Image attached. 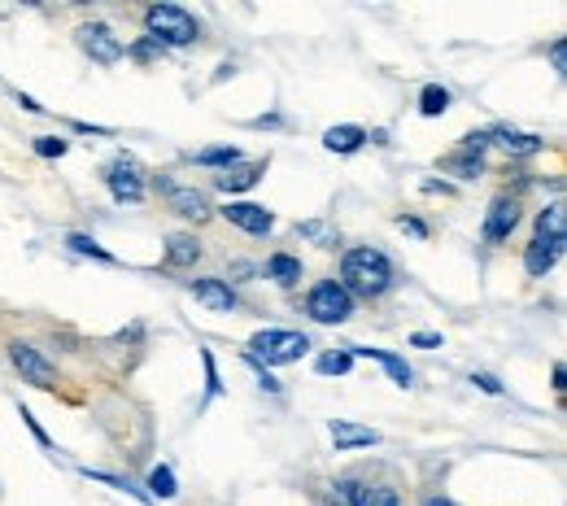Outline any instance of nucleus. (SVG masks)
<instances>
[{
	"instance_id": "a211bd4d",
	"label": "nucleus",
	"mask_w": 567,
	"mask_h": 506,
	"mask_svg": "<svg viewBox=\"0 0 567 506\" xmlns=\"http://www.w3.org/2000/svg\"><path fill=\"white\" fill-rule=\"evenodd\" d=\"M367 127H358V123H337V127H328L323 132V148L328 153H341V157H350V153H358V148L367 145Z\"/></svg>"
},
{
	"instance_id": "1a4fd4ad",
	"label": "nucleus",
	"mask_w": 567,
	"mask_h": 506,
	"mask_svg": "<svg viewBox=\"0 0 567 506\" xmlns=\"http://www.w3.org/2000/svg\"><path fill=\"white\" fill-rule=\"evenodd\" d=\"M214 215H223L231 227H240L245 236H271V231H276V215H271L267 206H258V202H240V197H231V202L218 206Z\"/></svg>"
},
{
	"instance_id": "2f4dec72",
	"label": "nucleus",
	"mask_w": 567,
	"mask_h": 506,
	"mask_svg": "<svg viewBox=\"0 0 567 506\" xmlns=\"http://www.w3.org/2000/svg\"><path fill=\"white\" fill-rule=\"evenodd\" d=\"M458 148H463V153H476V157H485V153H489V127H485V132H467V136H463V141H458Z\"/></svg>"
},
{
	"instance_id": "ea45409f",
	"label": "nucleus",
	"mask_w": 567,
	"mask_h": 506,
	"mask_svg": "<svg viewBox=\"0 0 567 506\" xmlns=\"http://www.w3.org/2000/svg\"><path fill=\"white\" fill-rule=\"evenodd\" d=\"M550 66L564 74V66H567V40H555V44H550Z\"/></svg>"
},
{
	"instance_id": "2eb2a0df",
	"label": "nucleus",
	"mask_w": 567,
	"mask_h": 506,
	"mask_svg": "<svg viewBox=\"0 0 567 506\" xmlns=\"http://www.w3.org/2000/svg\"><path fill=\"white\" fill-rule=\"evenodd\" d=\"M197 262H202V240H197L193 231H175V236L166 240V249H162V267L188 271V267H197Z\"/></svg>"
},
{
	"instance_id": "4be33fe9",
	"label": "nucleus",
	"mask_w": 567,
	"mask_h": 506,
	"mask_svg": "<svg viewBox=\"0 0 567 506\" xmlns=\"http://www.w3.org/2000/svg\"><path fill=\"white\" fill-rule=\"evenodd\" d=\"M533 236H542V240H567V215H564V202H550L537 223H533Z\"/></svg>"
},
{
	"instance_id": "cd10ccee",
	"label": "nucleus",
	"mask_w": 567,
	"mask_h": 506,
	"mask_svg": "<svg viewBox=\"0 0 567 506\" xmlns=\"http://www.w3.org/2000/svg\"><path fill=\"white\" fill-rule=\"evenodd\" d=\"M297 236H306V240H319V249H337V245H341V236H337L328 223H319V218H310V223H297Z\"/></svg>"
},
{
	"instance_id": "7c9ffc66",
	"label": "nucleus",
	"mask_w": 567,
	"mask_h": 506,
	"mask_svg": "<svg viewBox=\"0 0 567 506\" xmlns=\"http://www.w3.org/2000/svg\"><path fill=\"white\" fill-rule=\"evenodd\" d=\"M35 157H49V162H53V157H66V153H71V141H62V136H35Z\"/></svg>"
},
{
	"instance_id": "f3484780",
	"label": "nucleus",
	"mask_w": 567,
	"mask_h": 506,
	"mask_svg": "<svg viewBox=\"0 0 567 506\" xmlns=\"http://www.w3.org/2000/svg\"><path fill=\"white\" fill-rule=\"evenodd\" d=\"M350 354H354V359L380 362L398 389H411V384H415V371H411V362L402 359V354H393V350H367V345H350Z\"/></svg>"
},
{
	"instance_id": "f704fd0d",
	"label": "nucleus",
	"mask_w": 567,
	"mask_h": 506,
	"mask_svg": "<svg viewBox=\"0 0 567 506\" xmlns=\"http://www.w3.org/2000/svg\"><path fill=\"white\" fill-rule=\"evenodd\" d=\"M245 366H254V371H258V389H267V393H284V384L267 371V366H258L254 359H245Z\"/></svg>"
},
{
	"instance_id": "58836bf2",
	"label": "nucleus",
	"mask_w": 567,
	"mask_h": 506,
	"mask_svg": "<svg viewBox=\"0 0 567 506\" xmlns=\"http://www.w3.org/2000/svg\"><path fill=\"white\" fill-rule=\"evenodd\" d=\"M411 345H415V350H441V332H415Z\"/></svg>"
},
{
	"instance_id": "412c9836",
	"label": "nucleus",
	"mask_w": 567,
	"mask_h": 506,
	"mask_svg": "<svg viewBox=\"0 0 567 506\" xmlns=\"http://www.w3.org/2000/svg\"><path fill=\"white\" fill-rule=\"evenodd\" d=\"M354 506H402V494L393 485H384V481H358Z\"/></svg>"
},
{
	"instance_id": "4468645a",
	"label": "nucleus",
	"mask_w": 567,
	"mask_h": 506,
	"mask_svg": "<svg viewBox=\"0 0 567 506\" xmlns=\"http://www.w3.org/2000/svg\"><path fill=\"white\" fill-rule=\"evenodd\" d=\"M166 206L175 210L179 218H188V223H210L214 218V206H210V197L202 193V188H166Z\"/></svg>"
},
{
	"instance_id": "37998d69",
	"label": "nucleus",
	"mask_w": 567,
	"mask_h": 506,
	"mask_svg": "<svg viewBox=\"0 0 567 506\" xmlns=\"http://www.w3.org/2000/svg\"><path fill=\"white\" fill-rule=\"evenodd\" d=\"M18 105H22L27 114H44V105H40L35 96H27V92H18Z\"/></svg>"
},
{
	"instance_id": "473e14b6",
	"label": "nucleus",
	"mask_w": 567,
	"mask_h": 506,
	"mask_svg": "<svg viewBox=\"0 0 567 506\" xmlns=\"http://www.w3.org/2000/svg\"><path fill=\"white\" fill-rule=\"evenodd\" d=\"M202 366H206V397H218L223 393V380H218V366H214L210 350H202Z\"/></svg>"
},
{
	"instance_id": "0eeeda50",
	"label": "nucleus",
	"mask_w": 567,
	"mask_h": 506,
	"mask_svg": "<svg viewBox=\"0 0 567 506\" xmlns=\"http://www.w3.org/2000/svg\"><path fill=\"white\" fill-rule=\"evenodd\" d=\"M524 223V206H519V193H497L494 202H489V210H485V223H481V240L497 249V245H506L511 236H515V227Z\"/></svg>"
},
{
	"instance_id": "e433bc0d",
	"label": "nucleus",
	"mask_w": 567,
	"mask_h": 506,
	"mask_svg": "<svg viewBox=\"0 0 567 506\" xmlns=\"http://www.w3.org/2000/svg\"><path fill=\"white\" fill-rule=\"evenodd\" d=\"M18 411H22V420H27V428H31V436H35V441H40L44 450H53V436H49L44 428H40V420H35V415H31L27 406H18Z\"/></svg>"
},
{
	"instance_id": "72a5a7b5",
	"label": "nucleus",
	"mask_w": 567,
	"mask_h": 506,
	"mask_svg": "<svg viewBox=\"0 0 567 506\" xmlns=\"http://www.w3.org/2000/svg\"><path fill=\"white\" fill-rule=\"evenodd\" d=\"M472 384H476L481 393H489V397H502V393H506V389H502V380L489 375V371H472Z\"/></svg>"
},
{
	"instance_id": "393cba45",
	"label": "nucleus",
	"mask_w": 567,
	"mask_h": 506,
	"mask_svg": "<svg viewBox=\"0 0 567 506\" xmlns=\"http://www.w3.org/2000/svg\"><path fill=\"white\" fill-rule=\"evenodd\" d=\"M354 354H350V345H341V350H328V354H319L315 359V371L319 375H350L354 371Z\"/></svg>"
},
{
	"instance_id": "423d86ee",
	"label": "nucleus",
	"mask_w": 567,
	"mask_h": 506,
	"mask_svg": "<svg viewBox=\"0 0 567 506\" xmlns=\"http://www.w3.org/2000/svg\"><path fill=\"white\" fill-rule=\"evenodd\" d=\"M4 354H9V366L27 380V384H35V389H58L62 384V375H58V366L49 362V354L44 350H35V345H27V341H9L4 345Z\"/></svg>"
},
{
	"instance_id": "5701e85b",
	"label": "nucleus",
	"mask_w": 567,
	"mask_h": 506,
	"mask_svg": "<svg viewBox=\"0 0 567 506\" xmlns=\"http://www.w3.org/2000/svg\"><path fill=\"white\" fill-rule=\"evenodd\" d=\"M193 162H197V166H210V171H231V166L245 162V153L236 145H210V148H197Z\"/></svg>"
},
{
	"instance_id": "79ce46f5",
	"label": "nucleus",
	"mask_w": 567,
	"mask_h": 506,
	"mask_svg": "<svg viewBox=\"0 0 567 506\" xmlns=\"http://www.w3.org/2000/svg\"><path fill=\"white\" fill-rule=\"evenodd\" d=\"M424 193H427V197H436V193H441V197H450L454 188H450L445 179H424Z\"/></svg>"
},
{
	"instance_id": "a19ab883",
	"label": "nucleus",
	"mask_w": 567,
	"mask_h": 506,
	"mask_svg": "<svg viewBox=\"0 0 567 506\" xmlns=\"http://www.w3.org/2000/svg\"><path fill=\"white\" fill-rule=\"evenodd\" d=\"M550 384H555V393L564 397V389H567V366H564V362H555V366H550Z\"/></svg>"
},
{
	"instance_id": "4c0bfd02",
	"label": "nucleus",
	"mask_w": 567,
	"mask_h": 506,
	"mask_svg": "<svg viewBox=\"0 0 567 506\" xmlns=\"http://www.w3.org/2000/svg\"><path fill=\"white\" fill-rule=\"evenodd\" d=\"M258 271H262V267H254V262H236V267H231V276H236V280H227V285L236 289V285H245V280H249V276H258Z\"/></svg>"
},
{
	"instance_id": "a878e982",
	"label": "nucleus",
	"mask_w": 567,
	"mask_h": 506,
	"mask_svg": "<svg viewBox=\"0 0 567 506\" xmlns=\"http://www.w3.org/2000/svg\"><path fill=\"white\" fill-rule=\"evenodd\" d=\"M148 494H153V498H162V503H171V498L179 494V481H175V467H166V463H157V467L148 472Z\"/></svg>"
},
{
	"instance_id": "9d476101",
	"label": "nucleus",
	"mask_w": 567,
	"mask_h": 506,
	"mask_svg": "<svg viewBox=\"0 0 567 506\" xmlns=\"http://www.w3.org/2000/svg\"><path fill=\"white\" fill-rule=\"evenodd\" d=\"M188 292H193L197 306H206L210 314H236V310H240V292L231 289L223 276H197V280H188Z\"/></svg>"
},
{
	"instance_id": "6ab92c4d",
	"label": "nucleus",
	"mask_w": 567,
	"mask_h": 506,
	"mask_svg": "<svg viewBox=\"0 0 567 506\" xmlns=\"http://www.w3.org/2000/svg\"><path fill=\"white\" fill-rule=\"evenodd\" d=\"M441 175H454V179L472 184V179H485L489 171H485V157H476V153H463V148H454V153H445V157H441Z\"/></svg>"
},
{
	"instance_id": "c756f323",
	"label": "nucleus",
	"mask_w": 567,
	"mask_h": 506,
	"mask_svg": "<svg viewBox=\"0 0 567 506\" xmlns=\"http://www.w3.org/2000/svg\"><path fill=\"white\" fill-rule=\"evenodd\" d=\"M87 481H101V485H110V489H118V494H132V498H141V506H148V498H144L141 489H132V481H123V476H110V472H83Z\"/></svg>"
},
{
	"instance_id": "f8f14e48",
	"label": "nucleus",
	"mask_w": 567,
	"mask_h": 506,
	"mask_svg": "<svg viewBox=\"0 0 567 506\" xmlns=\"http://www.w3.org/2000/svg\"><path fill=\"white\" fill-rule=\"evenodd\" d=\"M489 145H497L511 162H519V157H537L546 141L542 136H533V132H519V127H506V123H497L489 127Z\"/></svg>"
},
{
	"instance_id": "f03ea898",
	"label": "nucleus",
	"mask_w": 567,
	"mask_h": 506,
	"mask_svg": "<svg viewBox=\"0 0 567 506\" xmlns=\"http://www.w3.org/2000/svg\"><path fill=\"white\" fill-rule=\"evenodd\" d=\"M141 22H144V35H148L157 49H193V44L202 40V22H197L184 4H171V0L148 4L141 13Z\"/></svg>"
},
{
	"instance_id": "ddd939ff",
	"label": "nucleus",
	"mask_w": 567,
	"mask_h": 506,
	"mask_svg": "<svg viewBox=\"0 0 567 506\" xmlns=\"http://www.w3.org/2000/svg\"><path fill=\"white\" fill-rule=\"evenodd\" d=\"M262 175H267V157H258V162H240V166H231V171H218V175H214V188L227 193V197H236V193L258 188Z\"/></svg>"
},
{
	"instance_id": "20e7f679",
	"label": "nucleus",
	"mask_w": 567,
	"mask_h": 506,
	"mask_svg": "<svg viewBox=\"0 0 567 506\" xmlns=\"http://www.w3.org/2000/svg\"><path fill=\"white\" fill-rule=\"evenodd\" d=\"M101 179H105V188H110V197H114L118 206H144V202H148V184H144L148 171H144L132 153H118V157L101 171Z\"/></svg>"
},
{
	"instance_id": "7ed1b4c3",
	"label": "nucleus",
	"mask_w": 567,
	"mask_h": 506,
	"mask_svg": "<svg viewBox=\"0 0 567 506\" xmlns=\"http://www.w3.org/2000/svg\"><path fill=\"white\" fill-rule=\"evenodd\" d=\"M310 350H315V341H310L306 332H292V328H262V332L249 337L245 359H254L258 366L271 371V366H292V362H301Z\"/></svg>"
},
{
	"instance_id": "39448f33",
	"label": "nucleus",
	"mask_w": 567,
	"mask_h": 506,
	"mask_svg": "<svg viewBox=\"0 0 567 506\" xmlns=\"http://www.w3.org/2000/svg\"><path fill=\"white\" fill-rule=\"evenodd\" d=\"M354 297L341 289L337 280H315L310 292H306V314L315 319V323H323V328H341V323H350L354 319Z\"/></svg>"
},
{
	"instance_id": "bb28decb",
	"label": "nucleus",
	"mask_w": 567,
	"mask_h": 506,
	"mask_svg": "<svg viewBox=\"0 0 567 506\" xmlns=\"http://www.w3.org/2000/svg\"><path fill=\"white\" fill-rule=\"evenodd\" d=\"M66 249H71V254H79V258H96V262H114V254H110L105 245H96V240H92L87 231H71V236H66Z\"/></svg>"
},
{
	"instance_id": "f257e3e1",
	"label": "nucleus",
	"mask_w": 567,
	"mask_h": 506,
	"mask_svg": "<svg viewBox=\"0 0 567 506\" xmlns=\"http://www.w3.org/2000/svg\"><path fill=\"white\" fill-rule=\"evenodd\" d=\"M337 285L350 292L354 301L358 297L362 301H380V297H389L393 285H398V267H393V258L384 249L354 245V249L341 254V280Z\"/></svg>"
},
{
	"instance_id": "9b49d317",
	"label": "nucleus",
	"mask_w": 567,
	"mask_h": 506,
	"mask_svg": "<svg viewBox=\"0 0 567 506\" xmlns=\"http://www.w3.org/2000/svg\"><path fill=\"white\" fill-rule=\"evenodd\" d=\"M564 245L567 240H542V236H533V240L524 245V271H528V280H546V276L559 267Z\"/></svg>"
},
{
	"instance_id": "c9c22d12",
	"label": "nucleus",
	"mask_w": 567,
	"mask_h": 506,
	"mask_svg": "<svg viewBox=\"0 0 567 506\" xmlns=\"http://www.w3.org/2000/svg\"><path fill=\"white\" fill-rule=\"evenodd\" d=\"M398 227L406 231V236H415V240H427V223L415 215H398Z\"/></svg>"
},
{
	"instance_id": "b1692460",
	"label": "nucleus",
	"mask_w": 567,
	"mask_h": 506,
	"mask_svg": "<svg viewBox=\"0 0 567 506\" xmlns=\"http://www.w3.org/2000/svg\"><path fill=\"white\" fill-rule=\"evenodd\" d=\"M450 101H454V96H450L445 83H424V87H420V114H424V118H441V114L450 110Z\"/></svg>"
},
{
	"instance_id": "c03bdc74",
	"label": "nucleus",
	"mask_w": 567,
	"mask_h": 506,
	"mask_svg": "<svg viewBox=\"0 0 567 506\" xmlns=\"http://www.w3.org/2000/svg\"><path fill=\"white\" fill-rule=\"evenodd\" d=\"M420 506H454V503H450V498H441V494H432V498H424Z\"/></svg>"
},
{
	"instance_id": "aec40b11",
	"label": "nucleus",
	"mask_w": 567,
	"mask_h": 506,
	"mask_svg": "<svg viewBox=\"0 0 567 506\" xmlns=\"http://www.w3.org/2000/svg\"><path fill=\"white\" fill-rule=\"evenodd\" d=\"M262 276H267V280H276V285H280V289H297V285H301V276H306V267H301V258H297V254H271V258H267V267H262Z\"/></svg>"
},
{
	"instance_id": "c85d7f7f",
	"label": "nucleus",
	"mask_w": 567,
	"mask_h": 506,
	"mask_svg": "<svg viewBox=\"0 0 567 506\" xmlns=\"http://www.w3.org/2000/svg\"><path fill=\"white\" fill-rule=\"evenodd\" d=\"M123 58H132V62H141V66H153V62H162L166 58V49H157L148 35H141L136 44H127V53Z\"/></svg>"
},
{
	"instance_id": "6e6552de",
	"label": "nucleus",
	"mask_w": 567,
	"mask_h": 506,
	"mask_svg": "<svg viewBox=\"0 0 567 506\" xmlns=\"http://www.w3.org/2000/svg\"><path fill=\"white\" fill-rule=\"evenodd\" d=\"M74 40H79V49H83L96 66H118L123 53H127V44L114 35L110 22H83V27L74 31Z\"/></svg>"
},
{
	"instance_id": "dca6fc26",
	"label": "nucleus",
	"mask_w": 567,
	"mask_h": 506,
	"mask_svg": "<svg viewBox=\"0 0 567 506\" xmlns=\"http://www.w3.org/2000/svg\"><path fill=\"white\" fill-rule=\"evenodd\" d=\"M328 436H332V445H337L341 454L367 450V445H380V433L367 428V424H354V420H332V424H328Z\"/></svg>"
}]
</instances>
